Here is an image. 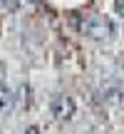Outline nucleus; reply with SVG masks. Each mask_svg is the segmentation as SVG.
Returning a JSON list of instances; mask_svg holds the SVG:
<instances>
[{
    "mask_svg": "<svg viewBox=\"0 0 124 134\" xmlns=\"http://www.w3.org/2000/svg\"><path fill=\"white\" fill-rule=\"evenodd\" d=\"M117 8H119L122 13H124V0H117Z\"/></svg>",
    "mask_w": 124,
    "mask_h": 134,
    "instance_id": "nucleus-5",
    "label": "nucleus"
},
{
    "mask_svg": "<svg viewBox=\"0 0 124 134\" xmlns=\"http://www.w3.org/2000/svg\"><path fill=\"white\" fill-rule=\"evenodd\" d=\"M15 107H18V104H15L13 90H10V87H5V85H0V112H3V114H10Z\"/></svg>",
    "mask_w": 124,
    "mask_h": 134,
    "instance_id": "nucleus-3",
    "label": "nucleus"
},
{
    "mask_svg": "<svg viewBox=\"0 0 124 134\" xmlns=\"http://www.w3.org/2000/svg\"><path fill=\"white\" fill-rule=\"evenodd\" d=\"M82 32L97 42H112V40H117V23L109 15H92L84 20Z\"/></svg>",
    "mask_w": 124,
    "mask_h": 134,
    "instance_id": "nucleus-1",
    "label": "nucleus"
},
{
    "mask_svg": "<svg viewBox=\"0 0 124 134\" xmlns=\"http://www.w3.org/2000/svg\"><path fill=\"white\" fill-rule=\"evenodd\" d=\"M50 112L55 114V119L67 122V119H72V117H75L77 104H75V99H72L70 94H57L52 102H50Z\"/></svg>",
    "mask_w": 124,
    "mask_h": 134,
    "instance_id": "nucleus-2",
    "label": "nucleus"
},
{
    "mask_svg": "<svg viewBox=\"0 0 124 134\" xmlns=\"http://www.w3.org/2000/svg\"><path fill=\"white\" fill-rule=\"evenodd\" d=\"M25 134H40V127H35V124L27 127V129H25Z\"/></svg>",
    "mask_w": 124,
    "mask_h": 134,
    "instance_id": "nucleus-4",
    "label": "nucleus"
}]
</instances>
